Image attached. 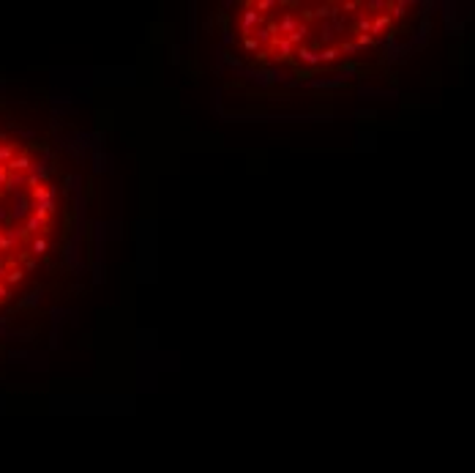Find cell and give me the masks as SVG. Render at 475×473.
Here are the masks:
<instances>
[{
    "instance_id": "cell-12",
    "label": "cell",
    "mask_w": 475,
    "mask_h": 473,
    "mask_svg": "<svg viewBox=\"0 0 475 473\" xmlns=\"http://www.w3.org/2000/svg\"><path fill=\"white\" fill-rule=\"evenodd\" d=\"M371 22H374V19L369 17V11H363L361 17H358V33H371Z\"/></svg>"
},
{
    "instance_id": "cell-8",
    "label": "cell",
    "mask_w": 475,
    "mask_h": 473,
    "mask_svg": "<svg viewBox=\"0 0 475 473\" xmlns=\"http://www.w3.org/2000/svg\"><path fill=\"white\" fill-rule=\"evenodd\" d=\"M33 200H36V206L38 202H46V200H55V189L52 186H36L33 189Z\"/></svg>"
},
{
    "instance_id": "cell-16",
    "label": "cell",
    "mask_w": 475,
    "mask_h": 473,
    "mask_svg": "<svg viewBox=\"0 0 475 473\" xmlns=\"http://www.w3.org/2000/svg\"><path fill=\"white\" fill-rule=\"evenodd\" d=\"M14 151H17L14 145H0V164H9L14 159Z\"/></svg>"
},
{
    "instance_id": "cell-5",
    "label": "cell",
    "mask_w": 475,
    "mask_h": 473,
    "mask_svg": "<svg viewBox=\"0 0 475 473\" xmlns=\"http://www.w3.org/2000/svg\"><path fill=\"white\" fill-rule=\"evenodd\" d=\"M6 167H9V172H22V175H25V172L33 167V162H30L28 153H22V156H14V159L6 164Z\"/></svg>"
},
{
    "instance_id": "cell-17",
    "label": "cell",
    "mask_w": 475,
    "mask_h": 473,
    "mask_svg": "<svg viewBox=\"0 0 475 473\" xmlns=\"http://www.w3.org/2000/svg\"><path fill=\"white\" fill-rule=\"evenodd\" d=\"M254 9L263 14V11H271V9H279V0H257Z\"/></svg>"
},
{
    "instance_id": "cell-7",
    "label": "cell",
    "mask_w": 475,
    "mask_h": 473,
    "mask_svg": "<svg viewBox=\"0 0 475 473\" xmlns=\"http://www.w3.org/2000/svg\"><path fill=\"white\" fill-rule=\"evenodd\" d=\"M339 14H342V11H339V6L336 3H322V6H317V9H314V17L317 19H330V17H339Z\"/></svg>"
},
{
    "instance_id": "cell-26",
    "label": "cell",
    "mask_w": 475,
    "mask_h": 473,
    "mask_svg": "<svg viewBox=\"0 0 475 473\" xmlns=\"http://www.w3.org/2000/svg\"><path fill=\"white\" fill-rule=\"evenodd\" d=\"M3 238H6V233H3V227H0V243H3Z\"/></svg>"
},
{
    "instance_id": "cell-21",
    "label": "cell",
    "mask_w": 475,
    "mask_h": 473,
    "mask_svg": "<svg viewBox=\"0 0 475 473\" xmlns=\"http://www.w3.org/2000/svg\"><path fill=\"white\" fill-rule=\"evenodd\" d=\"M25 206H28V202H25V200H22V202H17V206H14V214H11V216H14V219H19V216H25V214H28V208H25Z\"/></svg>"
},
{
    "instance_id": "cell-18",
    "label": "cell",
    "mask_w": 475,
    "mask_h": 473,
    "mask_svg": "<svg viewBox=\"0 0 475 473\" xmlns=\"http://www.w3.org/2000/svg\"><path fill=\"white\" fill-rule=\"evenodd\" d=\"M371 44H374L371 33H358V38H355V47H371Z\"/></svg>"
},
{
    "instance_id": "cell-6",
    "label": "cell",
    "mask_w": 475,
    "mask_h": 473,
    "mask_svg": "<svg viewBox=\"0 0 475 473\" xmlns=\"http://www.w3.org/2000/svg\"><path fill=\"white\" fill-rule=\"evenodd\" d=\"M284 38H287V41L298 50V47H303V41L308 38V25H306V22H300V25L295 28V33H290V36H284Z\"/></svg>"
},
{
    "instance_id": "cell-23",
    "label": "cell",
    "mask_w": 475,
    "mask_h": 473,
    "mask_svg": "<svg viewBox=\"0 0 475 473\" xmlns=\"http://www.w3.org/2000/svg\"><path fill=\"white\" fill-rule=\"evenodd\" d=\"M358 9H361V3H355V0H352V3H342V6H339V11H344V14L358 11Z\"/></svg>"
},
{
    "instance_id": "cell-1",
    "label": "cell",
    "mask_w": 475,
    "mask_h": 473,
    "mask_svg": "<svg viewBox=\"0 0 475 473\" xmlns=\"http://www.w3.org/2000/svg\"><path fill=\"white\" fill-rule=\"evenodd\" d=\"M259 25H263V14H259L254 6H246V11H241V22H238V28H241V36L246 38L249 33H254Z\"/></svg>"
},
{
    "instance_id": "cell-13",
    "label": "cell",
    "mask_w": 475,
    "mask_h": 473,
    "mask_svg": "<svg viewBox=\"0 0 475 473\" xmlns=\"http://www.w3.org/2000/svg\"><path fill=\"white\" fill-rule=\"evenodd\" d=\"M46 249H50V243H46L44 238H36L33 243H30V255H36V257H41Z\"/></svg>"
},
{
    "instance_id": "cell-4",
    "label": "cell",
    "mask_w": 475,
    "mask_h": 473,
    "mask_svg": "<svg viewBox=\"0 0 475 473\" xmlns=\"http://www.w3.org/2000/svg\"><path fill=\"white\" fill-rule=\"evenodd\" d=\"M300 25L298 22V17L292 11H284L281 14V19H279V33H284V36H290V33H295V28Z\"/></svg>"
},
{
    "instance_id": "cell-20",
    "label": "cell",
    "mask_w": 475,
    "mask_h": 473,
    "mask_svg": "<svg viewBox=\"0 0 475 473\" xmlns=\"http://www.w3.org/2000/svg\"><path fill=\"white\" fill-rule=\"evenodd\" d=\"M339 52H342V55H352V52H358V47H355V41H342Z\"/></svg>"
},
{
    "instance_id": "cell-10",
    "label": "cell",
    "mask_w": 475,
    "mask_h": 473,
    "mask_svg": "<svg viewBox=\"0 0 475 473\" xmlns=\"http://www.w3.org/2000/svg\"><path fill=\"white\" fill-rule=\"evenodd\" d=\"M44 227H46V222H44V219H38V216L33 214V216H30L28 222H25V230H22V235H25V233H38V230H44Z\"/></svg>"
},
{
    "instance_id": "cell-19",
    "label": "cell",
    "mask_w": 475,
    "mask_h": 473,
    "mask_svg": "<svg viewBox=\"0 0 475 473\" xmlns=\"http://www.w3.org/2000/svg\"><path fill=\"white\" fill-rule=\"evenodd\" d=\"M243 47H246L249 52H259V50H263V47H259V41H257L254 36H246V38H243Z\"/></svg>"
},
{
    "instance_id": "cell-11",
    "label": "cell",
    "mask_w": 475,
    "mask_h": 473,
    "mask_svg": "<svg viewBox=\"0 0 475 473\" xmlns=\"http://www.w3.org/2000/svg\"><path fill=\"white\" fill-rule=\"evenodd\" d=\"M388 22H391V14H379V17H374V22H371V36L379 33V30H385Z\"/></svg>"
},
{
    "instance_id": "cell-3",
    "label": "cell",
    "mask_w": 475,
    "mask_h": 473,
    "mask_svg": "<svg viewBox=\"0 0 475 473\" xmlns=\"http://www.w3.org/2000/svg\"><path fill=\"white\" fill-rule=\"evenodd\" d=\"M271 44L276 47V58H279V60H290V58H292V52H295V47H292L284 36H276Z\"/></svg>"
},
{
    "instance_id": "cell-14",
    "label": "cell",
    "mask_w": 475,
    "mask_h": 473,
    "mask_svg": "<svg viewBox=\"0 0 475 473\" xmlns=\"http://www.w3.org/2000/svg\"><path fill=\"white\" fill-rule=\"evenodd\" d=\"M25 181H28V178L22 175V172H11V178H9V184H6V189H9V192H14V189H19Z\"/></svg>"
},
{
    "instance_id": "cell-15",
    "label": "cell",
    "mask_w": 475,
    "mask_h": 473,
    "mask_svg": "<svg viewBox=\"0 0 475 473\" xmlns=\"http://www.w3.org/2000/svg\"><path fill=\"white\" fill-rule=\"evenodd\" d=\"M25 279V271L22 268H11V271H6V282L9 285H17V282H22Z\"/></svg>"
},
{
    "instance_id": "cell-25",
    "label": "cell",
    "mask_w": 475,
    "mask_h": 473,
    "mask_svg": "<svg viewBox=\"0 0 475 473\" xmlns=\"http://www.w3.org/2000/svg\"><path fill=\"white\" fill-rule=\"evenodd\" d=\"M0 277H6V271H0ZM0 298H9V290H6L3 282H0Z\"/></svg>"
},
{
    "instance_id": "cell-9",
    "label": "cell",
    "mask_w": 475,
    "mask_h": 473,
    "mask_svg": "<svg viewBox=\"0 0 475 473\" xmlns=\"http://www.w3.org/2000/svg\"><path fill=\"white\" fill-rule=\"evenodd\" d=\"M339 47H322L320 50V63H336L339 60Z\"/></svg>"
},
{
    "instance_id": "cell-22",
    "label": "cell",
    "mask_w": 475,
    "mask_h": 473,
    "mask_svg": "<svg viewBox=\"0 0 475 473\" xmlns=\"http://www.w3.org/2000/svg\"><path fill=\"white\" fill-rule=\"evenodd\" d=\"M9 178H11L9 167H6V164H0V186H6V184H9Z\"/></svg>"
},
{
    "instance_id": "cell-24",
    "label": "cell",
    "mask_w": 475,
    "mask_h": 473,
    "mask_svg": "<svg viewBox=\"0 0 475 473\" xmlns=\"http://www.w3.org/2000/svg\"><path fill=\"white\" fill-rule=\"evenodd\" d=\"M300 17H303V22L308 25V22H314L317 17H314V9H300Z\"/></svg>"
},
{
    "instance_id": "cell-2",
    "label": "cell",
    "mask_w": 475,
    "mask_h": 473,
    "mask_svg": "<svg viewBox=\"0 0 475 473\" xmlns=\"http://www.w3.org/2000/svg\"><path fill=\"white\" fill-rule=\"evenodd\" d=\"M295 60L300 63V66H308V69H314V66H320V52L303 44V47H298V50H295Z\"/></svg>"
}]
</instances>
